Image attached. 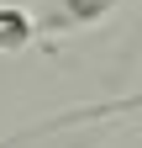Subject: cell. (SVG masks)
I'll return each instance as SVG.
<instances>
[{
  "mask_svg": "<svg viewBox=\"0 0 142 148\" xmlns=\"http://www.w3.org/2000/svg\"><path fill=\"white\" fill-rule=\"evenodd\" d=\"M32 37H37L32 11H21V5H0V53H21Z\"/></svg>",
  "mask_w": 142,
  "mask_h": 148,
  "instance_id": "6da1fadb",
  "label": "cell"
},
{
  "mask_svg": "<svg viewBox=\"0 0 142 148\" xmlns=\"http://www.w3.org/2000/svg\"><path fill=\"white\" fill-rule=\"evenodd\" d=\"M116 0H58V16H47V27H84V21H100Z\"/></svg>",
  "mask_w": 142,
  "mask_h": 148,
  "instance_id": "7a4b0ae2",
  "label": "cell"
}]
</instances>
